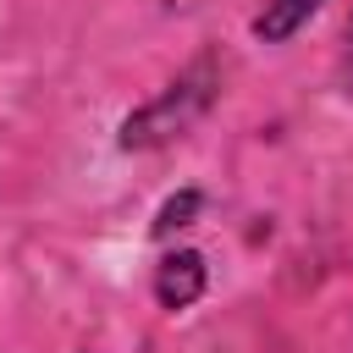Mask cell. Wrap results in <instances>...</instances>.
I'll use <instances>...</instances> for the list:
<instances>
[{
  "label": "cell",
  "mask_w": 353,
  "mask_h": 353,
  "mask_svg": "<svg viewBox=\"0 0 353 353\" xmlns=\"http://www.w3.org/2000/svg\"><path fill=\"white\" fill-rule=\"evenodd\" d=\"M199 204H204V193L199 188H182V193H171L160 210H154V237H171V232H182V226H193V215H199Z\"/></svg>",
  "instance_id": "obj_4"
},
{
  "label": "cell",
  "mask_w": 353,
  "mask_h": 353,
  "mask_svg": "<svg viewBox=\"0 0 353 353\" xmlns=\"http://www.w3.org/2000/svg\"><path fill=\"white\" fill-rule=\"evenodd\" d=\"M342 94L353 99V17H347V39H342Z\"/></svg>",
  "instance_id": "obj_5"
},
{
  "label": "cell",
  "mask_w": 353,
  "mask_h": 353,
  "mask_svg": "<svg viewBox=\"0 0 353 353\" xmlns=\"http://www.w3.org/2000/svg\"><path fill=\"white\" fill-rule=\"evenodd\" d=\"M215 61L204 55V61H193L176 83H165L138 116H127L121 121V149H154V143H171V138H182L204 110H210V99H215Z\"/></svg>",
  "instance_id": "obj_1"
},
{
  "label": "cell",
  "mask_w": 353,
  "mask_h": 353,
  "mask_svg": "<svg viewBox=\"0 0 353 353\" xmlns=\"http://www.w3.org/2000/svg\"><path fill=\"white\" fill-rule=\"evenodd\" d=\"M325 0H265L254 11V39L259 44H287L292 33H303L314 17H320Z\"/></svg>",
  "instance_id": "obj_3"
},
{
  "label": "cell",
  "mask_w": 353,
  "mask_h": 353,
  "mask_svg": "<svg viewBox=\"0 0 353 353\" xmlns=\"http://www.w3.org/2000/svg\"><path fill=\"white\" fill-rule=\"evenodd\" d=\"M154 303L165 309V314H182V309H193L199 298H204V287H210V265H204V254L199 248H165L160 254V265H154Z\"/></svg>",
  "instance_id": "obj_2"
}]
</instances>
